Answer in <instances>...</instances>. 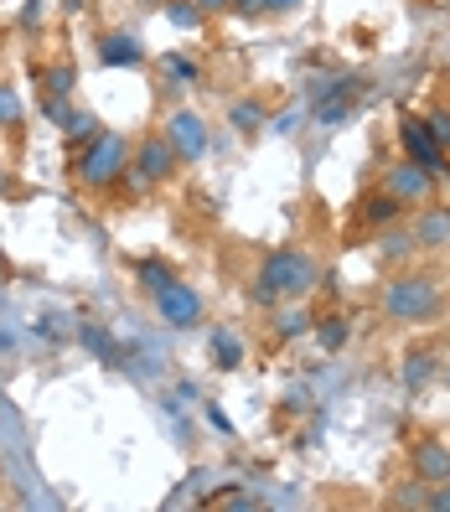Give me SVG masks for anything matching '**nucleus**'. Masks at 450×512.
Here are the masks:
<instances>
[{"label":"nucleus","instance_id":"f257e3e1","mask_svg":"<svg viewBox=\"0 0 450 512\" xmlns=\"http://www.w3.org/2000/svg\"><path fill=\"white\" fill-rule=\"evenodd\" d=\"M316 285V259L306 249H275V254H264L259 264V275H254V306H285V300H306Z\"/></svg>","mask_w":450,"mask_h":512},{"label":"nucleus","instance_id":"f03ea898","mask_svg":"<svg viewBox=\"0 0 450 512\" xmlns=\"http://www.w3.org/2000/svg\"><path fill=\"white\" fill-rule=\"evenodd\" d=\"M125 171H130V140L114 135V130H99V135L83 140L78 161H73V182L88 187V192H109Z\"/></svg>","mask_w":450,"mask_h":512},{"label":"nucleus","instance_id":"7ed1b4c3","mask_svg":"<svg viewBox=\"0 0 450 512\" xmlns=\"http://www.w3.org/2000/svg\"><path fill=\"white\" fill-rule=\"evenodd\" d=\"M440 306H445V285L435 275H425V269H404V275H394V285L383 290V311L404 326L435 321Z\"/></svg>","mask_w":450,"mask_h":512},{"label":"nucleus","instance_id":"20e7f679","mask_svg":"<svg viewBox=\"0 0 450 512\" xmlns=\"http://www.w3.org/2000/svg\"><path fill=\"white\" fill-rule=\"evenodd\" d=\"M176 171H182V150H176V140L166 130H145L130 145V176H135V187H166Z\"/></svg>","mask_w":450,"mask_h":512},{"label":"nucleus","instance_id":"39448f33","mask_svg":"<svg viewBox=\"0 0 450 512\" xmlns=\"http://www.w3.org/2000/svg\"><path fill=\"white\" fill-rule=\"evenodd\" d=\"M399 145H404V156H409V161H419L425 171H435V176H445V171H450L445 145L430 135L425 114H414V109H404V114H399Z\"/></svg>","mask_w":450,"mask_h":512},{"label":"nucleus","instance_id":"423d86ee","mask_svg":"<svg viewBox=\"0 0 450 512\" xmlns=\"http://www.w3.org/2000/svg\"><path fill=\"white\" fill-rule=\"evenodd\" d=\"M383 192L394 202H404V213L409 207H425V202H435V171H425L419 161H399V166H388Z\"/></svg>","mask_w":450,"mask_h":512},{"label":"nucleus","instance_id":"0eeeda50","mask_svg":"<svg viewBox=\"0 0 450 512\" xmlns=\"http://www.w3.org/2000/svg\"><path fill=\"white\" fill-rule=\"evenodd\" d=\"M150 300H156V316H161L171 331H192V326H202V295H197L192 285L171 280V285H161Z\"/></svg>","mask_w":450,"mask_h":512},{"label":"nucleus","instance_id":"6e6552de","mask_svg":"<svg viewBox=\"0 0 450 512\" xmlns=\"http://www.w3.org/2000/svg\"><path fill=\"white\" fill-rule=\"evenodd\" d=\"M409 471L419 481H450V445L425 435V440H414L409 445Z\"/></svg>","mask_w":450,"mask_h":512},{"label":"nucleus","instance_id":"1a4fd4ad","mask_svg":"<svg viewBox=\"0 0 450 512\" xmlns=\"http://www.w3.org/2000/svg\"><path fill=\"white\" fill-rule=\"evenodd\" d=\"M166 135L176 140V150H182V161H202L207 156V125L192 114V109H176L166 114Z\"/></svg>","mask_w":450,"mask_h":512},{"label":"nucleus","instance_id":"9d476101","mask_svg":"<svg viewBox=\"0 0 450 512\" xmlns=\"http://www.w3.org/2000/svg\"><path fill=\"white\" fill-rule=\"evenodd\" d=\"M99 63L104 68H140L145 63V47L130 26H114V32L99 37Z\"/></svg>","mask_w":450,"mask_h":512},{"label":"nucleus","instance_id":"9b49d317","mask_svg":"<svg viewBox=\"0 0 450 512\" xmlns=\"http://www.w3.org/2000/svg\"><path fill=\"white\" fill-rule=\"evenodd\" d=\"M409 233H414L419 249H450V213H445V207H430V202L414 207Z\"/></svg>","mask_w":450,"mask_h":512},{"label":"nucleus","instance_id":"f8f14e48","mask_svg":"<svg viewBox=\"0 0 450 512\" xmlns=\"http://www.w3.org/2000/svg\"><path fill=\"white\" fill-rule=\"evenodd\" d=\"M228 125H233L238 135H259V130L269 125V104H264L259 94H249V99H233V104H228Z\"/></svg>","mask_w":450,"mask_h":512},{"label":"nucleus","instance_id":"ddd939ff","mask_svg":"<svg viewBox=\"0 0 450 512\" xmlns=\"http://www.w3.org/2000/svg\"><path fill=\"white\" fill-rule=\"evenodd\" d=\"M404 218V202H394L388 192H373V197H363V207H357V223L363 228H388V223H399Z\"/></svg>","mask_w":450,"mask_h":512},{"label":"nucleus","instance_id":"4468645a","mask_svg":"<svg viewBox=\"0 0 450 512\" xmlns=\"http://www.w3.org/2000/svg\"><path fill=\"white\" fill-rule=\"evenodd\" d=\"M73 83H78V73H73L68 57H57L52 68H42V94H47V104H68V99H73Z\"/></svg>","mask_w":450,"mask_h":512},{"label":"nucleus","instance_id":"2eb2a0df","mask_svg":"<svg viewBox=\"0 0 450 512\" xmlns=\"http://www.w3.org/2000/svg\"><path fill=\"white\" fill-rule=\"evenodd\" d=\"M414 249H419V244H414V233H409V228H394V223H388V233L378 238V254H383L388 264H404Z\"/></svg>","mask_w":450,"mask_h":512},{"label":"nucleus","instance_id":"dca6fc26","mask_svg":"<svg viewBox=\"0 0 450 512\" xmlns=\"http://www.w3.org/2000/svg\"><path fill=\"white\" fill-rule=\"evenodd\" d=\"M311 326H316V342H321V352H342V347H347V337H352L342 316H321V321H311Z\"/></svg>","mask_w":450,"mask_h":512},{"label":"nucleus","instance_id":"f3484780","mask_svg":"<svg viewBox=\"0 0 450 512\" xmlns=\"http://www.w3.org/2000/svg\"><path fill=\"white\" fill-rule=\"evenodd\" d=\"M57 125H63L68 140H88V135H99V114L94 109H73V114L57 119Z\"/></svg>","mask_w":450,"mask_h":512},{"label":"nucleus","instance_id":"a211bd4d","mask_svg":"<svg viewBox=\"0 0 450 512\" xmlns=\"http://www.w3.org/2000/svg\"><path fill=\"white\" fill-rule=\"evenodd\" d=\"M430 378H435V357H430V352H409V357H404V383H409V388H425Z\"/></svg>","mask_w":450,"mask_h":512},{"label":"nucleus","instance_id":"6ab92c4d","mask_svg":"<svg viewBox=\"0 0 450 512\" xmlns=\"http://www.w3.org/2000/svg\"><path fill=\"white\" fill-rule=\"evenodd\" d=\"M275 331H280V337H300V331H311V316L300 311V300H285V311L275 316Z\"/></svg>","mask_w":450,"mask_h":512},{"label":"nucleus","instance_id":"aec40b11","mask_svg":"<svg viewBox=\"0 0 450 512\" xmlns=\"http://www.w3.org/2000/svg\"><path fill=\"white\" fill-rule=\"evenodd\" d=\"M425 492H430V481L409 476V481H399V487H394V497H388V507H425Z\"/></svg>","mask_w":450,"mask_h":512},{"label":"nucleus","instance_id":"412c9836","mask_svg":"<svg viewBox=\"0 0 450 512\" xmlns=\"http://www.w3.org/2000/svg\"><path fill=\"white\" fill-rule=\"evenodd\" d=\"M135 275H140V285H145V290H150V295H156V290H161V285H171V280H176V275H171V269H166V264H161V259H145V264H140V269H135Z\"/></svg>","mask_w":450,"mask_h":512},{"label":"nucleus","instance_id":"4be33fe9","mask_svg":"<svg viewBox=\"0 0 450 512\" xmlns=\"http://www.w3.org/2000/svg\"><path fill=\"white\" fill-rule=\"evenodd\" d=\"M166 73L176 83H197V63H192V57H182V52H166Z\"/></svg>","mask_w":450,"mask_h":512},{"label":"nucleus","instance_id":"5701e85b","mask_svg":"<svg viewBox=\"0 0 450 512\" xmlns=\"http://www.w3.org/2000/svg\"><path fill=\"white\" fill-rule=\"evenodd\" d=\"M166 16H171L176 26H197V21H202V11L192 6V0H166Z\"/></svg>","mask_w":450,"mask_h":512},{"label":"nucleus","instance_id":"b1692460","mask_svg":"<svg viewBox=\"0 0 450 512\" xmlns=\"http://www.w3.org/2000/svg\"><path fill=\"white\" fill-rule=\"evenodd\" d=\"M425 125H430V135L450 150V109H430V114H425Z\"/></svg>","mask_w":450,"mask_h":512},{"label":"nucleus","instance_id":"393cba45","mask_svg":"<svg viewBox=\"0 0 450 512\" xmlns=\"http://www.w3.org/2000/svg\"><path fill=\"white\" fill-rule=\"evenodd\" d=\"M425 512H450V481H430V492H425Z\"/></svg>","mask_w":450,"mask_h":512},{"label":"nucleus","instance_id":"a878e982","mask_svg":"<svg viewBox=\"0 0 450 512\" xmlns=\"http://www.w3.org/2000/svg\"><path fill=\"white\" fill-rule=\"evenodd\" d=\"M213 347H218V363H223V368H238V357H244V352H238V342H233V337H223V331H218Z\"/></svg>","mask_w":450,"mask_h":512},{"label":"nucleus","instance_id":"bb28decb","mask_svg":"<svg viewBox=\"0 0 450 512\" xmlns=\"http://www.w3.org/2000/svg\"><path fill=\"white\" fill-rule=\"evenodd\" d=\"M83 342H88V347H94V352H104V357L114 352V347H109V337H104V331H99L94 321H83Z\"/></svg>","mask_w":450,"mask_h":512},{"label":"nucleus","instance_id":"cd10ccee","mask_svg":"<svg viewBox=\"0 0 450 512\" xmlns=\"http://www.w3.org/2000/svg\"><path fill=\"white\" fill-rule=\"evenodd\" d=\"M316 119H321V125H342V119H347V99H337V104H321V109H316Z\"/></svg>","mask_w":450,"mask_h":512},{"label":"nucleus","instance_id":"c85d7f7f","mask_svg":"<svg viewBox=\"0 0 450 512\" xmlns=\"http://www.w3.org/2000/svg\"><path fill=\"white\" fill-rule=\"evenodd\" d=\"M16 94H11V88H0V125H16Z\"/></svg>","mask_w":450,"mask_h":512},{"label":"nucleus","instance_id":"c756f323","mask_svg":"<svg viewBox=\"0 0 450 512\" xmlns=\"http://www.w3.org/2000/svg\"><path fill=\"white\" fill-rule=\"evenodd\" d=\"M192 6H197L202 21H207V16H228V11H233V0H192Z\"/></svg>","mask_w":450,"mask_h":512},{"label":"nucleus","instance_id":"7c9ffc66","mask_svg":"<svg viewBox=\"0 0 450 512\" xmlns=\"http://www.w3.org/2000/svg\"><path fill=\"white\" fill-rule=\"evenodd\" d=\"M300 6H306V0H264V11H275V16H290Z\"/></svg>","mask_w":450,"mask_h":512},{"label":"nucleus","instance_id":"2f4dec72","mask_svg":"<svg viewBox=\"0 0 450 512\" xmlns=\"http://www.w3.org/2000/svg\"><path fill=\"white\" fill-rule=\"evenodd\" d=\"M238 16H264V0H233Z\"/></svg>","mask_w":450,"mask_h":512},{"label":"nucleus","instance_id":"473e14b6","mask_svg":"<svg viewBox=\"0 0 450 512\" xmlns=\"http://www.w3.org/2000/svg\"><path fill=\"white\" fill-rule=\"evenodd\" d=\"M135 6H166V0H135Z\"/></svg>","mask_w":450,"mask_h":512},{"label":"nucleus","instance_id":"72a5a7b5","mask_svg":"<svg viewBox=\"0 0 450 512\" xmlns=\"http://www.w3.org/2000/svg\"><path fill=\"white\" fill-rule=\"evenodd\" d=\"M445 383H450V368H445Z\"/></svg>","mask_w":450,"mask_h":512}]
</instances>
